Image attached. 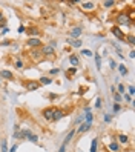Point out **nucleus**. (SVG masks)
I'll return each mask as SVG.
<instances>
[{"label":"nucleus","instance_id":"1","mask_svg":"<svg viewBox=\"0 0 135 152\" xmlns=\"http://www.w3.org/2000/svg\"><path fill=\"white\" fill-rule=\"evenodd\" d=\"M115 22H117V25L115 26H129V25H132V20H130L129 17H127V14L126 13H120L117 14V17H115Z\"/></svg>","mask_w":135,"mask_h":152},{"label":"nucleus","instance_id":"2","mask_svg":"<svg viewBox=\"0 0 135 152\" xmlns=\"http://www.w3.org/2000/svg\"><path fill=\"white\" fill-rule=\"evenodd\" d=\"M26 45H28L29 48H32V49H39L40 46H42V40H40V37H29L28 40H26Z\"/></svg>","mask_w":135,"mask_h":152},{"label":"nucleus","instance_id":"3","mask_svg":"<svg viewBox=\"0 0 135 152\" xmlns=\"http://www.w3.org/2000/svg\"><path fill=\"white\" fill-rule=\"evenodd\" d=\"M23 86L26 88V91H37L40 88V83L39 80H26L23 83Z\"/></svg>","mask_w":135,"mask_h":152},{"label":"nucleus","instance_id":"4","mask_svg":"<svg viewBox=\"0 0 135 152\" xmlns=\"http://www.w3.org/2000/svg\"><path fill=\"white\" fill-rule=\"evenodd\" d=\"M52 114H54V106H49V108H45L42 111V117L46 121H52Z\"/></svg>","mask_w":135,"mask_h":152},{"label":"nucleus","instance_id":"5","mask_svg":"<svg viewBox=\"0 0 135 152\" xmlns=\"http://www.w3.org/2000/svg\"><path fill=\"white\" fill-rule=\"evenodd\" d=\"M40 52H42V55H46V57H51L55 54V49L51 46V45H45V46H42V49H40Z\"/></svg>","mask_w":135,"mask_h":152},{"label":"nucleus","instance_id":"6","mask_svg":"<svg viewBox=\"0 0 135 152\" xmlns=\"http://www.w3.org/2000/svg\"><path fill=\"white\" fill-rule=\"evenodd\" d=\"M111 31H112V34H114L115 37H117L118 40H121V41H125V39H126V36H125V32L121 31V29L118 28V26H112L111 28Z\"/></svg>","mask_w":135,"mask_h":152},{"label":"nucleus","instance_id":"7","mask_svg":"<svg viewBox=\"0 0 135 152\" xmlns=\"http://www.w3.org/2000/svg\"><path fill=\"white\" fill-rule=\"evenodd\" d=\"M65 115H66V112L63 111V109L54 108V114H52V121H58V120H62Z\"/></svg>","mask_w":135,"mask_h":152},{"label":"nucleus","instance_id":"8","mask_svg":"<svg viewBox=\"0 0 135 152\" xmlns=\"http://www.w3.org/2000/svg\"><path fill=\"white\" fill-rule=\"evenodd\" d=\"M25 32L28 34V36H31V39H32V37H39L40 36V29L37 28V26H32V28L25 29Z\"/></svg>","mask_w":135,"mask_h":152},{"label":"nucleus","instance_id":"9","mask_svg":"<svg viewBox=\"0 0 135 152\" xmlns=\"http://www.w3.org/2000/svg\"><path fill=\"white\" fill-rule=\"evenodd\" d=\"M0 77L5 78V80H14V74L8 69H2L0 71Z\"/></svg>","mask_w":135,"mask_h":152},{"label":"nucleus","instance_id":"10","mask_svg":"<svg viewBox=\"0 0 135 152\" xmlns=\"http://www.w3.org/2000/svg\"><path fill=\"white\" fill-rule=\"evenodd\" d=\"M29 55H31V59L34 62H37V60L42 59V52H40V49H32L31 52H29Z\"/></svg>","mask_w":135,"mask_h":152},{"label":"nucleus","instance_id":"11","mask_svg":"<svg viewBox=\"0 0 135 152\" xmlns=\"http://www.w3.org/2000/svg\"><path fill=\"white\" fill-rule=\"evenodd\" d=\"M81 9L92 11V9H95V3H94V2H83V3H81Z\"/></svg>","mask_w":135,"mask_h":152},{"label":"nucleus","instance_id":"12","mask_svg":"<svg viewBox=\"0 0 135 152\" xmlns=\"http://www.w3.org/2000/svg\"><path fill=\"white\" fill-rule=\"evenodd\" d=\"M74 135H75V129H72V131H71L69 134L66 135V138L63 140V146H66V144H69V143H71V140L74 138Z\"/></svg>","mask_w":135,"mask_h":152},{"label":"nucleus","instance_id":"13","mask_svg":"<svg viewBox=\"0 0 135 152\" xmlns=\"http://www.w3.org/2000/svg\"><path fill=\"white\" fill-rule=\"evenodd\" d=\"M80 34H81V28H78V26H77V28H72V31L69 32V36L74 37V39L77 40L78 37H80Z\"/></svg>","mask_w":135,"mask_h":152},{"label":"nucleus","instance_id":"14","mask_svg":"<svg viewBox=\"0 0 135 152\" xmlns=\"http://www.w3.org/2000/svg\"><path fill=\"white\" fill-rule=\"evenodd\" d=\"M91 126H92V124L83 123V124H81V126H80V128H78V129H77V132H78V134H83V132H86V131H89V129H91Z\"/></svg>","mask_w":135,"mask_h":152},{"label":"nucleus","instance_id":"15","mask_svg":"<svg viewBox=\"0 0 135 152\" xmlns=\"http://www.w3.org/2000/svg\"><path fill=\"white\" fill-rule=\"evenodd\" d=\"M69 62H71V64H72V68H77L78 66V57L75 54L69 55Z\"/></svg>","mask_w":135,"mask_h":152},{"label":"nucleus","instance_id":"16","mask_svg":"<svg viewBox=\"0 0 135 152\" xmlns=\"http://www.w3.org/2000/svg\"><path fill=\"white\" fill-rule=\"evenodd\" d=\"M107 147H109V151H112V152H118V149H120V144H118L117 141H111Z\"/></svg>","mask_w":135,"mask_h":152},{"label":"nucleus","instance_id":"17","mask_svg":"<svg viewBox=\"0 0 135 152\" xmlns=\"http://www.w3.org/2000/svg\"><path fill=\"white\" fill-rule=\"evenodd\" d=\"M118 141L121 144H127V143H129V137H127L126 134H120L118 135Z\"/></svg>","mask_w":135,"mask_h":152},{"label":"nucleus","instance_id":"18","mask_svg":"<svg viewBox=\"0 0 135 152\" xmlns=\"http://www.w3.org/2000/svg\"><path fill=\"white\" fill-rule=\"evenodd\" d=\"M39 83H40V85H51L52 80H51V77H40Z\"/></svg>","mask_w":135,"mask_h":152},{"label":"nucleus","instance_id":"19","mask_svg":"<svg viewBox=\"0 0 135 152\" xmlns=\"http://www.w3.org/2000/svg\"><path fill=\"white\" fill-rule=\"evenodd\" d=\"M125 41H127L129 45H135V37H134V34H129V36H126V39H125Z\"/></svg>","mask_w":135,"mask_h":152},{"label":"nucleus","instance_id":"20","mask_svg":"<svg viewBox=\"0 0 135 152\" xmlns=\"http://www.w3.org/2000/svg\"><path fill=\"white\" fill-rule=\"evenodd\" d=\"M0 149H2V152H8V141H6V138H3V140H2Z\"/></svg>","mask_w":135,"mask_h":152},{"label":"nucleus","instance_id":"21","mask_svg":"<svg viewBox=\"0 0 135 152\" xmlns=\"http://www.w3.org/2000/svg\"><path fill=\"white\" fill-rule=\"evenodd\" d=\"M97 146H98V138H94L91 144V152H97Z\"/></svg>","mask_w":135,"mask_h":152},{"label":"nucleus","instance_id":"22","mask_svg":"<svg viewBox=\"0 0 135 152\" xmlns=\"http://www.w3.org/2000/svg\"><path fill=\"white\" fill-rule=\"evenodd\" d=\"M26 138H28L29 141H32V143H37V141H39V137H37L35 134H29L28 137H26Z\"/></svg>","mask_w":135,"mask_h":152},{"label":"nucleus","instance_id":"23","mask_svg":"<svg viewBox=\"0 0 135 152\" xmlns=\"http://www.w3.org/2000/svg\"><path fill=\"white\" fill-rule=\"evenodd\" d=\"M69 43L72 45L74 48H80L81 46V40H78V39L77 40H69Z\"/></svg>","mask_w":135,"mask_h":152},{"label":"nucleus","instance_id":"24","mask_svg":"<svg viewBox=\"0 0 135 152\" xmlns=\"http://www.w3.org/2000/svg\"><path fill=\"white\" fill-rule=\"evenodd\" d=\"M114 5H115L114 0H106V2H103V6H104V8H112Z\"/></svg>","mask_w":135,"mask_h":152},{"label":"nucleus","instance_id":"25","mask_svg":"<svg viewBox=\"0 0 135 152\" xmlns=\"http://www.w3.org/2000/svg\"><path fill=\"white\" fill-rule=\"evenodd\" d=\"M75 72H77V68H69V69H68V72H66L68 78H71L74 74H75Z\"/></svg>","mask_w":135,"mask_h":152},{"label":"nucleus","instance_id":"26","mask_svg":"<svg viewBox=\"0 0 135 152\" xmlns=\"http://www.w3.org/2000/svg\"><path fill=\"white\" fill-rule=\"evenodd\" d=\"M92 120H94V115L91 112H88V115H86V123L88 124H92Z\"/></svg>","mask_w":135,"mask_h":152},{"label":"nucleus","instance_id":"27","mask_svg":"<svg viewBox=\"0 0 135 152\" xmlns=\"http://www.w3.org/2000/svg\"><path fill=\"white\" fill-rule=\"evenodd\" d=\"M81 54H83L85 57H92V51H89V49H81Z\"/></svg>","mask_w":135,"mask_h":152},{"label":"nucleus","instance_id":"28","mask_svg":"<svg viewBox=\"0 0 135 152\" xmlns=\"http://www.w3.org/2000/svg\"><path fill=\"white\" fill-rule=\"evenodd\" d=\"M118 69H120V72H121L123 75H126V74H127V68L125 66V64H120V66H118Z\"/></svg>","mask_w":135,"mask_h":152},{"label":"nucleus","instance_id":"29","mask_svg":"<svg viewBox=\"0 0 135 152\" xmlns=\"http://www.w3.org/2000/svg\"><path fill=\"white\" fill-rule=\"evenodd\" d=\"M120 109H121V105H120V103H115L114 108H112V112L117 114V112H120Z\"/></svg>","mask_w":135,"mask_h":152},{"label":"nucleus","instance_id":"30","mask_svg":"<svg viewBox=\"0 0 135 152\" xmlns=\"http://www.w3.org/2000/svg\"><path fill=\"white\" fill-rule=\"evenodd\" d=\"M114 98H115V103H120V101H121V95H120L118 92H114Z\"/></svg>","mask_w":135,"mask_h":152},{"label":"nucleus","instance_id":"31","mask_svg":"<svg viewBox=\"0 0 135 152\" xmlns=\"http://www.w3.org/2000/svg\"><path fill=\"white\" fill-rule=\"evenodd\" d=\"M101 106H103V100H101V98L98 97V98H97V100H95V108H101Z\"/></svg>","mask_w":135,"mask_h":152},{"label":"nucleus","instance_id":"32","mask_svg":"<svg viewBox=\"0 0 135 152\" xmlns=\"http://www.w3.org/2000/svg\"><path fill=\"white\" fill-rule=\"evenodd\" d=\"M118 94H120V95H123V94H125V85H121V83L118 85Z\"/></svg>","mask_w":135,"mask_h":152},{"label":"nucleus","instance_id":"33","mask_svg":"<svg viewBox=\"0 0 135 152\" xmlns=\"http://www.w3.org/2000/svg\"><path fill=\"white\" fill-rule=\"evenodd\" d=\"M95 63H97V68H101V59H100V55H95Z\"/></svg>","mask_w":135,"mask_h":152},{"label":"nucleus","instance_id":"34","mask_svg":"<svg viewBox=\"0 0 135 152\" xmlns=\"http://www.w3.org/2000/svg\"><path fill=\"white\" fill-rule=\"evenodd\" d=\"M16 68L17 69H22V68H23V62H22V60H16Z\"/></svg>","mask_w":135,"mask_h":152},{"label":"nucleus","instance_id":"35","mask_svg":"<svg viewBox=\"0 0 135 152\" xmlns=\"http://www.w3.org/2000/svg\"><path fill=\"white\" fill-rule=\"evenodd\" d=\"M58 72H60L58 68H54V69H51V71H49V74H51V75H57Z\"/></svg>","mask_w":135,"mask_h":152},{"label":"nucleus","instance_id":"36","mask_svg":"<svg viewBox=\"0 0 135 152\" xmlns=\"http://www.w3.org/2000/svg\"><path fill=\"white\" fill-rule=\"evenodd\" d=\"M135 94V89H134V86H129V95H134Z\"/></svg>","mask_w":135,"mask_h":152},{"label":"nucleus","instance_id":"37","mask_svg":"<svg viewBox=\"0 0 135 152\" xmlns=\"http://www.w3.org/2000/svg\"><path fill=\"white\" fill-rule=\"evenodd\" d=\"M18 32H20V34H23V32H25V26H23V25L18 26Z\"/></svg>","mask_w":135,"mask_h":152},{"label":"nucleus","instance_id":"38","mask_svg":"<svg viewBox=\"0 0 135 152\" xmlns=\"http://www.w3.org/2000/svg\"><path fill=\"white\" fill-rule=\"evenodd\" d=\"M104 121H106V123H111V115H104Z\"/></svg>","mask_w":135,"mask_h":152},{"label":"nucleus","instance_id":"39","mask_svg":"<svg viewBox=\"0 0 135 152\" xmlns=\"http://www.w3.org/2000/svg\"><path fill=\"white\" fill-rule=\"evenodd\" d=\"M5 25H6V18H3V20L0 22V28H2V26H3V28H5Z\"/></svg>","mask_w":135,"mask_h":152},{"label":"nucleus","instance_id":"40","mask_svg":"<svg viewBox=\"0 0 135 152\" xmlns=\"http://www.w3.org/2000/svg\"><path fill=\"white\" fill-rule=\"evenodd\" d=\"M9 43H11V41H9V40H3V41H2V45H3V46H8V45H9Z\"/></svg>","mask_w":135,"mask_h":152},{"label":"nucleus","instance_id":"41","mask_svg":"<svg viewBox=\"0 0 135 152\" xmlns=\"http://www.w3.org/2000/svg\"><path fill=\"white\" fill-rule=\"evenodd\" d=\"M109 66L112 68V69H114V68H115V62H114V60H111V62H109Z\"/></svg>","mask_w":135,"mask_h":152},{"label":"nucleus","instance_id":"42","mask_svg":"<svg viewBox=\"0 0 135 152\" xmlns=\"http://www.w3.org/2000/svg\"><path fill=\"white\" fill-rule=\"evenodd\" d=\"M121 97H125V100H127V101H130V95H126V94H123Z\"/></svg>","mask_w":135,"mask_h":152},{"label":"nucleus","instance_id":"43","mask_svg":"<svg viewBox=\"0 0 135 152\" xmlns=\"http://www.w3.org/2000/svg\"><path fill=\"white\" fill-rule=\"evenodd\" d=\"M9 151H11V152H16V151H17V144H14V146H12V147H11V149H9Z\"/></svg>","mask_w":135,"mask_h":152},{"label":"nucleus","instance_id":"44","mask_svg":"<svg viewBox=\"0 0 135 152\" xmlns=\"http://www.w3.org/2000/svg\"><path fill=\"white\" fill-rule=\"evenodd\" d=\"M58 152H66V146H62V147L58 149Z\"/></svg>","mask_w":135,"mask_h":152},{"label":"nucleus","instance_id":"45","mask_svg":"<svg viewBox=\"0 0 135 152\" xmlns=\"http://www.w3.org/2000/svg\"><path fill=\"white\" fill-rule=\"evenodd\" d=\"M8 31H9V29H8V28H6V26H5V28H3V29H2V34H6V32H8Z\"/></svg>","mask_w":135,"mask_h":152},{"label":"nucleus","instance_id":"46","mask_svg":"<svg viewBox=\"0 0 135 152\" xmlns=\"http://www.w3.org/2000/svg\"><path fill=\"white\" fill-rule=\"evenodd\" d=\"M3 18H5V17H3V13H2V11H0V22H2Z\"/></svg>","mask_w":135,"mask_h":152}]
</instances>
